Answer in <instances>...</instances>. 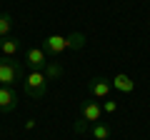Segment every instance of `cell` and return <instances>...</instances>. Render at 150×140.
<instances>
[{"label":"cell","mask_w":150,"mask_h":140,"mask_svg":"<svg viewBox=\"0 0 150 140\" xmlns=\"http://www.w3.org/2000/svg\"><path fill=\"white\" fill-rule=\"evenodd\" d=\"M100 118H103V108L98 105L95 100H88V103H83V105H80V120L85 125L100 123Z\"/></svg>","instance_id":"3"},{"label":"cell","mask_w":150,"mask_h":140,"mask_svg":"<svg viewBox=\"0 0 150 140\" xmlns=\"http://www.w3.org/2000/svg\"><path fill=\"white\" fill-rule=\"evenodd\" d=\"M23 65L15 58H0V85L13 88L18 83H23Z\"/></svg>","instance_id":"2"},{"label":"cell","mask_w":150,"mask_h":140,"mask_svg":"<svg viewBox=\"0 0 150 140\" xmlns=\"http://www.w3.org/2000/svg\"><path fill=\"white\" fill-rule=\"evenodd\" d=\"M65 40H68V50H80V48H85V33H70Z\"/></svg>","instance_id":"12"},{"label":"cell","mask_w":150,"mask_h":140,"mask_svg":"<svg viewBox=\"0 0 150 140\" xmlns=\"http://www.w3.org/2000/svg\"><path fill=\"white\" fill-rule=\"evenodd\" d=\"M90 135H93V140H108L110 138V125L108 123H93Z\"/></svg>","instance_id":"11"},{"label":"cell","mask_w":150,"mask_h":140,"mask_svg":"<svg viewBox=\"0 0 150 140\" xmlns=\"http://www.w3.org/2000/svg\"><path fill=\"white\" fill-rule=\"evenodd\" d=\"M100 108H103V113H115V110H118V103L115 100H105Z\"/></svg>","instance_id":"14"},{"label":"cell","mask_w":150,"mask_h":140,"mask_svg":"<svg viewBox=\"0 0 150 140\" xmlns=\"http://www.w3.org/2000/svg\"><path fill=\"white\" fill-rule=\"evenodd\" d=\"M18 108V93L15 88H3L0 85V113L8 115Z\"/></svg>","instance_id":"5"},{"label":"cell","mask_w":150,"mask_h":140,"mask_svg":"<svg viewBox=\"0 0 150 140\" xmlns=\"http://www.w3.org/2000/svg\"><path fill=\"white\" fill-rule=\"evenodd\" d=\"M43 50L50 55H63L65 50H68V40L63 38V35H48V38L43 40Z\"/></svg>","instance_id":"7"},{"label":"cell","mask_w":150,"mask_h":140,"mask_svg":"<svg viewBox=\"0 0 150 140\" xmlns=\"http://www.w3.org/2000/svg\"><path fill=\"white\" fill-rule=\"evenodd\" d=\"M10 28H13V18L8 13H3L0 15V38H8L10 35Z\"/></svg>","instance_id":"13"},{"label":"cell","mask_w":150,"mask_h":140,"mask_svg":"<svg viewBox=\"0 0 150 140\" xmlns=\"http://www.w3.org/2000/svg\"><path fill=\"white\" fill-rule=\"evenodd\" d=\"M48 78H45L43 70H30L25 78H23V93L33 100H40V98L48 93Z\"/></svg>","instance_id":"1"},{"label":"cell","mask_w":150,"mask_h":140,"mask_svg":"<svg viewBox=\"0 0 150 140\" xmlns=\"http://www.w3.org/2000/svg\"><path fill=\"white\" fill-rule=\"evenodd\" d=\"M20 48H23V43L15 35H8V38L0 40V53H3V58H15L20 53Z\"/></svg>","instance_id":"9"},{"label":"cell","mask_w":150,"mask_h":140,"mask_svg":"<svg viewBox=\"0 0 150 140\" xmlns=\"http://www.w3.org/2000/svg\"><path fill=\"white\" fill-rule=\"evenodd\" d=\"M25 65L30 70H43L48 65V53L43 48H28L25 50Z\"/></svg>","instance_id":"4"},{"label":"cell","mask_w":150,"mask_h":140,"mask_svg":"<svg viewBox=\"0 0 150 140\" xmlns=\"http://www.w3.org/2000/svg\"><path fill=\"white\" fill-rule=\"evenodd\" d=\"M43 73H45V78H48V83H53V80H58V78L63 75V65H60L58 60H48V65L43 68Z\"/></svg>","instance_id":"10"},{"label":"cell","mask_w":150,"mask_h":140,"mask_svg":"<svg viewBox=\"0 0 150 140\" xmlns=\"http://www.w3.org/2000/svg\"><path fill=\"white\" fill-rule=\"evenodd\" d=\"M110 85H112V90L125 93V95H130V93L135 90V80L130 75H125V73H118L115 78H110Z\"/></svg>","instance_id":"8"},{"label":"cell","mask_w":150,"mask_h":140,"mask_svg":"<svg viewBox=\"0 0 150 140\" xmlns=\"http://www.w3.org/2000/svg\"><path fill=\"white\" fill-rule=\"evenodd\" d=\"M110 90H112L110 78H93V80L88 83V93H90L93 98H108Z\"/></svg>","instance_id":"6"}]
</instances>
